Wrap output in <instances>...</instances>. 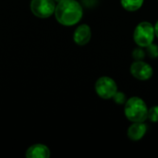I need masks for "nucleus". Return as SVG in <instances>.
I'll list each match as a JSON object with an SVG mask.
<instances>
[{
    "label": "nucleus",
    "instance_id": "f03ea898",
    "mask_svg": "<svg viewBox=\"0 0 158 158\" xmlns=\"http://www.w3.org/2000/svg\"><path fill=\"white\" fill-rule=\"evenodd\" d=\"M124 114L131 122H144L148 117V107L143 99L132 96L124 105Z\"/></svg>",
    "mask_w": 158,
    "mask_h": 158
},
{
    "label": "nucleus",
    "instance_id": "9b49d317",
    "mask_svg": "<svg viewBox=\"0 0 158 158\" xmlns=\"http://www.w3.org/2000/svg\"><path fill=\"white\" fill-rule=\"evenodd\" d=\"M145 52L151 58H157L158 57V45L152 43L148 46L145 47Z\"/></svg>",
    "mask_w": 158,
    "mask_h": 158
},
{
    "label": "nucleus",
    "instance_id": "f8f14e48",
    "mask_svg": "<svg viewBox=\"0 0 158 158\" xmlns=\"http://www.w3.org/2000/svg\"><path fill=\"white\" fill-rule=\"evenodd\" d=\"M147 119H149L153 123L158 122V106H154L150 109H148V117Z\"/></svg>",
    "mask_w": 158,
    "mask_h": 158
},
{
    "label": "nucleus",
    "instance_id": "7ed1b4c3",
    "mask_svg": "<svg viewBox=\"0 0 158 158\" xmlns=\"http://www.w3.org/2000/svg\"><path fill=\"white\" fill-rule=\"evenodd\" d=\"M156 37L155 26L148 21L140 22L134 29L133 40L138 46L146 47L152 43Z\"/></svg>",
    "mask_w": 158,
    "mask_h": 158
},
{
    "label": "nucleus",
    "instance_id": "39448f33",
    "mask_svg": "<svg viewBox=\"0 0 158 158\" xmlns=\"http://www.w3.org/2000/svg\"><path fill=\"white\" fill-rule=\"evenodd\" d=\"M56 2L55 0H31V10L40 19H47L55 14Z\"/></svg>",
    "mask_w": 158,
    "mask_h": 158
},
{
    "label": "nucleus",
    "instance_id": "dca6fc26",
    "mask_svg": "<svg viewBox=\"0 0 158 158\" xmlns=\"http://www.w3.org/2000/svg\"><path fill=\"white\" fill-rule=\"evenodd\" d=\"M55 1H56V3H58V2H61V1H63V0H55Z\"/></svg>",
    "mask_w": 158,
    "mask_h": 158
},
{
    "label": "nucleus",
    "instance_id": "423d86ee",
    "mask_svg": "<svg viewBox=\"0 0 158 158\" xmlns=\"http://www.w3.org/2000/svg\"><path fill=\"white\" fill-rule=\"evenodd\" d=\"M131 75L139 81H147L153 77L154 69L150 64L143 60H135L130 68Z\"/></svg>",
    "mask_w": 158,
    "mask_h": 158
},
{
    "label": "nucleus",
    "instance_id": "6e6552de",
    "mask_svg": "<svg viewBox=\"0 0 158 158\" xmlns=\"http://www.w3.org/2000/svg\"><path fill=\"white\" fill-rule=\"evenodd\" d=\"M147 132V126L144 122H132L128 128L127 135L131 141L137 142L142 140Z\"/></svg>",
    "mask_w": 158,
    "mask_h": 158
},
{
    "label": "nucleus",
    "instance_id": "f257e3e1",
    "mask_svg": "<svg viewBox=\"0 0 158 158\" xmlns=\"http://www.w3.org/2000/svg\"><path fill=\"white\" fill-rule=\"evenodd\" d=\"M82 16V6L77 0H63L56 4L55 17L63 26L76 25L81 21Z\"/></svg>",
    "mask_w": 158,
    "mask_h": 158
},
{
    "label": "nucleus",
    "instance_id": "ddd939ff",
    "mask_svg": "<svg viewBox=\"0 0 158 158\" xmlns=\"http://www.w3.org/2000/svg\"><path fill=\"white\" fill-rule=\"evenodd\" d=\"M145 50H143V47H136L133 51H132V57L134 58V60H143L145 57Z\"/></svg>",
    "mask_w": 158,
    "mask_h": 158
},
{
    "label": "nucleus",
    "instance_id": "9d476101",
    "mask_svg": "<svg viewBox=\"0 0 158 158\" xmlns=\"http://www.w3.org/2000/svg\"><path fill=\"white\" fill-rule=\"evenodd\" d=\"M144 0H120V4L124 9L130 12H134L139 10L143 5Z\"/></svg>",
    "mask_w": 158,
    "mask_h": 158
},
{
    "label": "nucleus",
    "instance_id": "4468645a",
    "mask_svg": "<svg viewBox=\"0 0 158 158\" xmlns=\"http://www.w3.org/2000/svg\"><path fill=\"white\" fill-rule=\"evenodd\" d=\"M112 99H113L114 102H115L116 104H118V105H125L126 101L128 100V99L126 98L125 94H124L123 92H118V91L115 94V95L113 96Z\"/></svg>",
    "mask_w": 158,
    "mask_h": 158
},
{
    "label": "nucleus",
    "instance_id": "2eb2a0df",
    "mask_svg": "<svg viewBox=\"0 0 158 158\" xmlns=\"http://www.w3.org/2000/svg\"><path fill=\"white\" fill-rule=\"evenodd\" d=\"M155 31H156V36L158 38V20L155 25Z\"/></svg>",
    "mask_w": 158,
    "mask_h": 158
},
{
    "label": "nucleus",
    "instance_id": "0eeeda50",
    "mask_svg": "<svg viewBox=\"0 0 158 158\" xmlns=\"http://www.w3.org/2000/svg\"><path fill=\"white\" fill-rule=\"evenodd\" d=\"M92 38V30L89 25L87 24H81L79 25L74 33H73V40L75 44L78 45H85L87 44Z\"/></svg>",
    "mask_w": 158,
    "mask_h": 158
},
{
    "label": "nucleus",
    "instance_id": "1a4fd4ad",
    "mask_svg": "<svg viewBox=\"0 0 158 158\" xmlns=\"http://www.w3.org/2000/svg\"><path fill=\"white\" fill-rule=\"evenodd\" d=\"M51 156L50 149L42 143H36L30 146L26 151L27 158H48Z\"/></svg>",
    "mask_w": 158,
    "mask_h": 158
},
{
    "label": "nucleus",
    "instance_id": "20e7f679",
    "mask_svg": "<svg viewBox=\"0 0 158 158\" xmlns=\"http://www.w3.org/2000/svg\"><path fill=\"white\" fill-rule=\"evenodd\" d=\"M94 89L99 97L107 100L113 98L115 94L118 92V85L112 78L103 76L96 81Z\"/></svg>",
    "mask_w": 158,
    "mask_h": 158
}]
</instances>
